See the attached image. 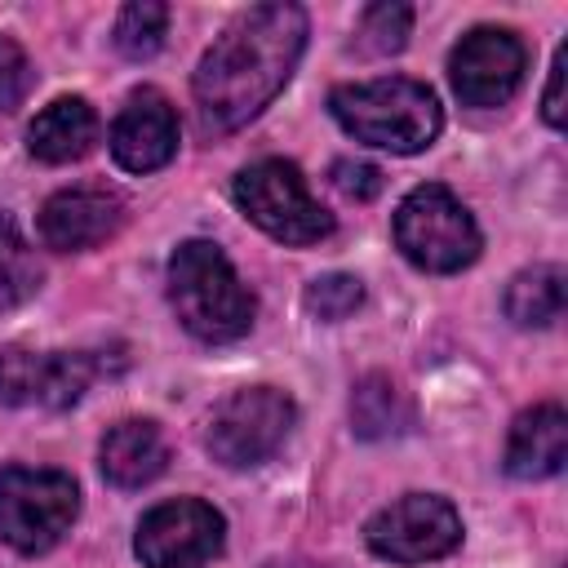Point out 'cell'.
<instances>
[{
  "label": "cell",
  "instance_id": "6da1fadb",
  "mask_svg": "<svg viewBox=\"0 0 568 568\" xmlns=\"http://www.w3.org/2000/svg\"><path fill=\"white\" fill-rule=\"evenodd\" d=\"M306 49V9L302 4H253L244 9L200 58L191 93L200 106V129L209 138L244 129L271 106L288 84Z\"/></svg>",
  "mask_w": 568,
  "mask_h": 568
},
{
  "label": "cell",
  "instance_id": "7a4b0ae2",
  "mask_svg": "<svg viewBox=\"0 0 568 568\" xmlns=\"http://www.w3.org/2000/svg\"><path fill=\"white\" fill-rule=\"evenodd\" d=\"M328 111L355 142H368L390 155H417L444 129V106L435 89L408 75L337 84L328 93Z\"/></svg>",
  "mask_w": 568,
  "mask_h": 568
},
{
  "label": "cell",
  "instance_id": "3957f363",
  "mask_svg": "<svg viewBox=\"0 0 568 568\" xmlns=\"http://www.w3.org/2000/svg\"><path fill=\"white\" fill-rule=\"evenodd\" d=\"M169 302L178 324L200 342H235L253 328L257 297L213 240H186L169 257Z\"/></svg>",
  "mask_w": 568,
  "mask_h": 568
},
{
  "label": "cell",
  "instance_id": "277c9868",
  "mask_svg": "<svg viewBox=\"0 0 568 568\" xmlns=\"http://www.w3.org/2000/svg\"><path fill=\"white\" fill-rule=\"evenodd\" d=\"M231 195L240 213L280 244H320L333 235V213L311 195L293 160L266 155L244 164L231 182Z\"/></svg>",
  "mask_w": 568,
  "mask_h": 568
},
{
  "label": "cell",
  "instance_id": "5b68a950",
  "mask_svg": "<svg viewBox=\"0 0 568 568\" xmlns=\"http://www.w3.org/2000/svg\"><path fill=\"white\" fill-rule=\"evenodd\" d=\"M395 248L430 275H453L470 266L484 248V235L470 209L439 182L413 186L395 209Z\"/></svg>",
  "mask_w": 568,
  "mask_h": 568
},
{
  "label": "cell",
  "instance_id": "8992f818",
  "mask_svg": "<svg viewBox=\"0 0 568 568\" xmlns=\"http://www.w3.org/2000/svg\"><path fill=\"white\" fill-rule=\"evenodd\" d=\"M80 515V488L67 470L4 466L0 470V537L18 555L53 550Z\"/></svg>",
  "mask_w": 568,
  "mask_h": 568
},
{
  "label": "cell",
  "instance_id": "52a82bcc",
  "mask_svg": "<svg viewBox=\"0 0 568 568\" xmlns=\"http://www.w3.org/2000/svg\"><path fill=\"white\" fill-rule=\"evenodd\" d=\"M293 422H297V404L284 390L240 386L213 408V417L204 426V448L213 453V462H222L231 470H248L280 453Z\"/></svg>",
  "mask_w": 568,
  "mask_h": 568
},
{
  "label": "cell",
  "instance_id": "ba28073f",
  "mask_svg": "<svg viewBox=\"0 0 568 568\" xmlns=\"http://www.w3.org/2000/svg\"><path fill=\"white\" fill-rule=\"evenodd\" d=\"M364 541L390 564H430L462 546V515L439 493H404L364 524Z\"/></svg>",
  "mask_w": 568,
  "mask_h": 568
},
{
  "label": "cell",
  "instance_id": "9c48e42d",
  "mask_svg": "<svg viewBox=\"0 0 568 568\" xmlns=\"http://www.w3.org/2000/svg\"><path fill=\"white\" fill-rule=\"evenodd\" d=\"M226 546V519L200 497H173L138 519L133 555L146 568H209Z\"/></svg>",
  "mask_w": 568,
  "mask_h": 568
},
{
  "label": "cell",
  "instance_id": "30bf717a",
  "mask_svg": "<svg viewBox=\"0 0 568 568\" xmlns=\"http://www.w3.org/2000/svg\"><path fill=\"white\" fill-rule=\"evenodd\" d=\"M528 71V49L510 27H475L448 53L453 93L466 106H501L515 98Z\"/></svg>",
  "mask_w": 568,
  "mask_h": 568
},
{
  "label": "cell",
  "instance_id": "8fae6325",
  "mask_svg": "<svg viewBox=\"0 0 568 568\" xmlns=\"http://www.w3.org/2000/svg\"><path fill=\"white\" fill-rule=\"evenodd\" d=\"M124 222V200L111 186H62L40 209V240L58 253H80L111 240Z\"/></svg>",
  "mask_w": 568,
  "mask_h": 568
},
{
  "label": "cell",
  "instance_id": "7c38bea8",
  "mask_svg": "<svg viewBox=\"0 0 568 568\" xmlns=\"http://www.w3.org/2000/svg\"><path fill=\"white\" fill-rule=\"evenodd\" d=\"M111 155L129 173H155L178 155V111L160 89H133L111 124Z\"/></svg>",
  "mask_w": 568,
  "mask_h": 568
},
{
  "label": "cell",
  "instance_id": "4fadbf2b",
  "mask_svg": "<svg viewBox=\"0 0 568 568\" xmlns=\"http://www.w3.org/2000/svg\"><path fill=\"white\" fill-rule=\"evenodd\" d=\"M568 462V413L559 404H532L510 422L506 435V475L510 479H550Z\"/></svg>",
  "mask_w": 568,
  "mask_h": 568
},
{
  "label": "cell",
  "instance_id": "5bb4252c",
  "mask_svg": "<svg viewBox=\"0 0 568 568\" xmlns=\"http://www.w3.org/2000/svg\"><path fill=\"white\" fill-rule=\"evenodd\" d=\"M98 466H102L106 484H115V488H146L169 466V439H164V430L155 422L124 417L102 435Z\"/></svg>",
  "mask_w": 568,
  "mask_h": 568
},
{
  "label": "cell",
  "instance_id": "9a60e30c",
  "mask_svg": "<svg viewBox=\"0 0 568 568\" xmlns=\"http://www.w3.org/2000/svg\"><path fill=\"white\" fill-rule=\"evenodd\" d=\"M98 133H102V120L84 98H53L27 124V151L44 164H71L98 146Z\"/></svg>",
  "mask_w": 568,
  "mask_h": 568
},
{
  "label": "cell",
  "instance_id": "2e32d148",
  "mask_svg": "<svg viewBox=\"0 0 568 568\" xmlns=\"http://www.w3.org/2000/svg\"><path fill=\"white\" fill-rule=\"evenodd\" d=\"M506 315L519 328H550L564 315V266L537 262L506 284Z\"/></svg>",
  "mask_w": 568,
  "mask_h": 568
},
{
  "label": "cell",
  "instance_id": "e0dca14e",
  "mask_svg": "<svg viewBox=\"0 0 568 568\" xmlns=\"http://www.w3.org/2000/svg\"><path fill=\"white\" fill-rule=\"evenodd\" d=\"M351 422H355V435L386 439V435H399L413 426V404L404 399V390L390 377L373 373L351 395Z\"/></svg>",
  "mask_w": 568,
  "mask_h": 568
},
{
  "label": "cell",
  "instance_id": "ac0fdd59",
  "mask_svg": "<svg viewBox=\"0 0 568 568\" xmlns=\"http://www.w3.org/2000/svg\"><path fill=\"white\" fill-rule=\"evenodd\" d=\"M98 359L84 351H44V373H40V408H71L89 382L98 377Z\"/></svg>",
  "mask_w": 568,
  "mask_h": 568
},
{
  "label": "cell",
  "instance_id": "d6986e66",
  "mask_svg": "<svg viewBox=\"0 0 568 568\" xmlns=\"http://www.w3.org/2000/svg\"><path fill=\"white\" fill-rule=\"evenodd\" d=\"M164 36H169V4H160V0H133V4L120 9L111 40H115V49L124 58L142 62V58L160 53Z\"/></svg>",
  "mask_w": 568,
  "mask_h": 568
},
{
  "label": "cell",
  "instance_id": "ffe728a7",
  "mask_svg": "<svg viewBox=\"0 0 568 568\" xmlns=\"http://www.w3.org/2000/svg\"><path fill=\"white\" fill-rule=\"evenodd\" d=\"M36 288H40L36 253L22 240L18 222L9 213H0V306H13L22 297H31Z\"/></svg>",
  "mask_w": 568,
  "mask_h": 568
},
{
  "label": "cell",
  "instance_id": "44dd1931",
  "mask_svg": "<svg viewBox=\"0 0 568 568\" xmlns=\"http://www.w3.org/2000/svg\"><path fill=\"white\" fill-rule=\"evenodd\" d=\"M408 27H413V9L408 4H368L359 13V27H355V44L364 53H399L404 40H408Z\"/></svg>",
  "mask_w": 568,
  "mask_h": 568
},
{
  "label": "cell",
  "instance_id": "7402d4cb",
  "mask_svg": "<svg viewBox=\"0 0 568 568\" xmlns=\"http://www.w3.org/2000/svg\"><path fill=\"white\" fill-rule=\"evenodd\" d=\"M40 373H44L40 351L0 346V404H9V408L40 404Z\"/></svg>",
  "mask_w": 568,
  "mask_h": 568
},
{
  "label": "cell",
  "instance_id": "603a6c76",
  "mask_svg": "<svg viewBox=\"0 0 568 568\" xmlns=\"http://www.w3.org/2000/svg\"><path fill=\"white\" fill-rule=\"evenodd\" d=\"M306 311L315 315V320H346L351 311H359V302H364V284L355 280V275H346V271H333V275H320V280H311L306 284Z\"/></svg>",
  "mask_w": 568,
  "mask_h": 568
},
{
  "label": "cell",
  "instance_id": "cb8c5ba5",
  "mask_svg": "<svg viewBox=\"0 0 568 568\" xmlns=\"http://www.w3.org/2000/svg\"><path fill=\"white\" fill-rule=\"evenodd\" d=\"M36 84V71H31V58L18 40L0 36V111H13Z\"/></svg>",
  "mask_w": 568,
  "mask_h": 568
},
{
  "label": "cell",
  "instance_id": "d4e9b609",
  "mask_svg": "<svg viewBox=\"0 0 568 568\" xmlns=\"http://www.w3.org/2000/svg\"><path fill=\"white\" fill-rule=\"evenodd\" d=\"M333 186L346 200H373L382 191V169L368 160H337L333 164Z\"/></svg>",
  "mask_w": 568,
  "mask_h": 568
},
{
  "label": "cell",
  "instance_id": "484cf974",
  "mask_svg": "<svg viewBox=\"0 0 568 568\" xmlns=\"http://www.w3.org/2000/svg\"><path fill=\"white\" fill-rule=\"evenodd\" d=\"M564 71H568V44L555 49L550 80H546V98H541V115H546L550 129H564Z\"/></svg>",
  "mask_w": 568,
  "mask_h": 568
}]
</instances>
